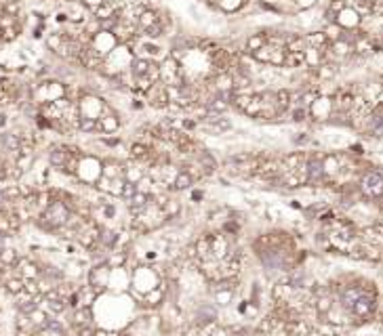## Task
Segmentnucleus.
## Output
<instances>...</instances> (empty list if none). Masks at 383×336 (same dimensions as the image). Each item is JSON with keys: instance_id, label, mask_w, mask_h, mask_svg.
<instances>
[{"instance_id": "412c9836", "label": "nucleus", "mask_w": 383, "mask_h": 336, "mask_svg": "<svg viewBox=\"0 0 383 336\" xmlns=\"http://www.w3.org/2000/svg\"><path fill=\"white\" fill-rule=\"evenodd\" d=\"M48 307H51V309H53V311H61V309H63V305H61V300H51V305H48Z\"/></svg>"}, {"instance_id": "aec40b11", "label": "nucleus", "mask_w": 383, "mask_h": 336, "mask_svg": "<svg viewBox=\"0 0 383 336\" xmlns=\"http://www.w3.org/2000/svg\"><path fill=\"white\" fill-rule=\"evenodd\" d=\"M131 151H133V156H144V153H145L147 149H145L144 145H133V147H131Z\"/></svg>"}, {"instance_id": "4468645a", "label": "nucleus", "mask_w": 383, "mask_h": 336, "mask_svg": "<svg viewBox=\"0 0 383 336\" xmlns=\"http://www.w3.org/2000/svg\"><path fill=\"white\" fill-rule=\"evenodd\" d=\"M78 128L82 132H93L97 130V120H91V118H80L78 116Z\"/></svg>"}, {"instance_id": "1a4fd4ad", "label": "nucleus", "mask_w": 383, "mask_h": 336, "mask_svg": "<svg viewBox=\"0 0 383 336\" xmlns=\"http://www.w3.org/2000/svg\"><path fill=\"white\" fill-rule=\"evenodd\" d=\"M145 206H147V195L139 193V191L135 193L133 198L129 200V208H131V212H144Z\"/></svg>"}, {"instance_id": "9d476101", "label": "nucleus", "mask_w": 383, "mask_h": 336, "mask_svg": "<svg viewBox=\"0 0 383 336\" xmlns=\"http://www.w3.org/2000/svg\"><path fill=\"white\" fill-rule=\"evenodd\" d=\"M0 141H2V147L6 151H17L21 147V141L17 135H13V132H4L2 137H0Z\"/></svg>"}, {"instance_id": "9b49d317", "label": "nucleus", "mask_w": 383, "mask_h": 336, "mask_svg": "<svg viewBox=\"0 0 383 336\" xmlns=\"http://www.w3.org/2000/svg\"><path fill=\"white\" fill-rule=\"evenodd\" d=\"M261 46H265V36H263V34H257V36H251L249 40H246V48H249L251 53L259 51Z\"/></svg>"}, {"instance_id": "ddd939ff", "label": "nucleus", "mask_w": 383, "mask_h": 336, "mask_svg": "<svg viewBox=\"0 0 383 336\" xmlns=\"http://www.w3.org/2000/svg\"><path fill=\"white\" fill-rule=\"evenodd\" d=\"M137 193V185L131 183V181H124L122 187H120V198H124V200H131L133 195Z\"/></svg>"}, {"instance_id": "423d86ee", "label": "nucleus", "mask_w": 383, "mask_h": 336, "mask_svg": "<svg viewBox=\"0 0 383 336\" xmlns=\"http://www.w3.org/2000/svg\"><path fill=\"white\" fill-rule=\"evenodd\" d=\"M118 118L114 114H103L101 118L97 120V130H103V132H114L118 128Z\"/></svg>"}, {"instance_id": "7ed1b4c3", "label": "nucleus", "mask_w": 383, "mask_h": 336, "mask_svg": "<svg viewBox=\"0 0 383 336\" xmlns=\"http://www.w3.org/2000/svg\"><path fill=\"white\" fill-rule=\"evenodd\" d=\"M360 189H362V193L371 200L381 198L383 195V174L381 172H368L362 179V183H360Z\"/></svg>"}, {"instance_id": "6ab92c4d", "label": "nucleus", "mask_w": 383, "mask_h": 336, "mask_svg": "<svg viewBox=\"0 0 383 336\" xmlns=\"http://www.w3.org/2000/svg\"><path fill=\"white\" fill-rule=\"evenodd\" d=\"M2 261L4 263H13V261H15V252H13V250H4L2 252Z\"/></svg>"}, {"instance_id": "f3484780", "label": "nucleus", "mask_w": 383, "mask_h": 336, "mask_svg": "<svg viewBox=\"0 0 383 336\" xmlns=\"http://www.w3.org/2000/svg\"><path fill=\"white\" fill-rule=\"evenodd\" d=\"M101 242L105 244V246H114V244H116V233H114V231H103Z\"/></svg>"}, {"instance_id": "dca6fc26", "label": "nucleus", "mask_w": 383, "mask_h": 336, "mask_svg": "<svg viewBox=\"0 0 383 336\" xmlns=\"http://www.w3.org/2000/svg\"><path fill=\"white\" fill-rule=\"evenodd\" d=\"M144 32H145L147 38H160L162 32H165V27H162V23L158 21V23H154L152 27H147V30H144Z\"/></svg>"}, {"instance_id": "f03ea898", "label": "nucleus", "mask_w": 383, "mask_h": 336, "mask_svg": "<svg viewBox=\"0 0 383 336\" xmlns=\"http://www.w3.org/2000/svg\"><path fill=\"white\" fill-rule=\"evenodd\" d=\"M78 111H80V118H91V120H99L108 107L101 99L97 97H82L80 99V105H78Z\"/></svg>"}, {"instance_id": "20e7f679", "label": "nucleus", "mask_w": 383, "mask_h": 336, "mask_svg": "<svg viewBox=\"0 0 383 336\" xmlns=\"http://www.w3.org/2000/svg\"><path fill=\"white\" fill-rule=\"evenodd\" d=\"M45 219L51 223L53 227L63 225V223H66V219H68V208H66V204H61V202H53V204L47 208Z\"/></svg>"}, {"instance_id": "a211bd4d", "label": "nucleus", "mask_w": 383, "mask_h": 336, "mask_svg": "<svg viewBox=\"0 0 383 336\" xmlns=\"http://www.w3.org/2000/svg\"><path fill=\"white\" fill-rule=\"evenodd\" d=\"M242 0H219V6H223L225 11H234L236 6H240Z\"/></svg>"}, {"instance_id": "39448f33", "label": "nucleus", "mask_w": 383, "mask_h": 336, "mask_svg": "<svg viewBox=\"0 0 383 336\" xmlns=\"http://www.w3.org/2000/svg\"><path fill=\"white\" fill-rule=\"evenodd\" d=\"M306 177L311 183H316V181H320L324 177V162L320 158H310L306 162Z\"/></svg>"}, {"instance_id": "f257e3e1", "label": "nucleus", "mask_w": 383, "mask_h": 336, "mask_svg": "<svg viewBox=\"0 0 383 336\" xmlns=\"http://www.w3.org/2000/svg\"><path fill=\"white\" fill-rule=\"evenodd\" d=\"M341 303L345 309H350L358 317H366L375 311V298L360 288H347L341 294Z\"/></svg>"}, {"instance_id": "5701e85b", "label": "nucleus", "mask_w": 383, "mask_h": 336, "mask_svg": "<svg viewBox=\"0 0 383 336\" xmlns=\"http://www.w3.org/2000/svg\"><path fill=\"white\" fill-rule=\"evenodd\" d=\"M2 204H4V193L0 191V206H2Z\"/></svg>"}, {"instance_id": "6e6552de", "label": "nucleus", "mask_w": 383, "mask_h": 336, "mask_svg": "<svg viewBox=\"0 0 383 336\" xmlns=\"http://www.w3.org/2000/svg\"><path fill=\"white\" fill-rule=\"evenodd\" d=\"M215 319H217V311L213 309L211 305H202L200 309H198V313H196L198 324H211V321H215Z\"/></svg>"}, {"instance_id": "2eb2a0df", "label": "nucleus", "mask_w": 383, "mask_h": 336, "mask_svg": "<svg viewBox=\"0 0 383 336\" xmlns=\"http://www.w3.org/2000/svg\"><path fill=\"white\" fill-rule=\"evenodd\" d=\"M192 185V174L190 172H179V177L175 179V189H188Z\"/></svg>"}, {"instance_id": "f8f14e48", "label": "nucleus", "mask_w": 383, "mask_h": 336, "mask_svg": "<svg viewBox=\"0 0 383 336\" xmlns=\"http://www.w3.org/2000/svg\"><path fill=\"white\" fill-rule=\"evenodd\" d=\"M48 160H51L53 166H63V164H66V160H68V151H63V149H53L51 156H48Z\"/></svg>"}, {"instance_id": "4be33fe9", "label": "nucleus", "mask_w": 383, "mask_h": 336, "mask_svg": "<svg viewBox=\"0 0 383 336\" xmlns=\"http://www.w3.org/2000/svg\"><path fill=\"white\" fill-rule=\"evenodd\" d=\"M82 336H93V330H82Z\"/></svg>"}, {"instance_id": "0eeeda50", "label": "nucleus", "mask_w": 383, "mask_h": 336, "mask_svg": "<svg viewBox=\"0 0 383 336\" xmlns=\"http://www.w3.org/2000/svg\"><path fill=\"white\" fill-rule=\"evenodd\" d=\"M158 17H156V13L150 11V9H145V11H141L139 15H137V25L141 27V30H147V27H152L154 23H158Z\"/></svg>"}]
</instances>
